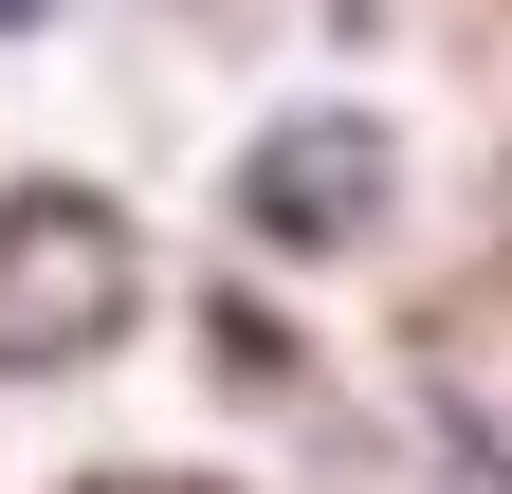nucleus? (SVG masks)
I'll return each mask as SVG.
<instances>
[{
    "mask_svg": "<svg viewBox=\"0 0 512 494\" xmlns=\"http://www.w3.org/2000/svg\"><path fill=\"white\" fill-rule=\"evenodd\" d=\"M128 293H147V257H128L110 202H74V183L0 202V366H92L128 330Z\"/></svg>",
    "mask_w": 512,
    "mask_h": 494,
    "instance_id": "nucleus-1",
    "label": "nucleus"
},
{
    "mask_svg": "<svg viewBox=\"0 0 512 494\" xmlns=\"http://www.w3.org/2000/svg\"><path fill=\"white\" fill-rule=\"evenodd\" d=\"M238 202H256V238H348V220L384 202V129L311 110V129H275V147L238 165Z\"/></svg>",
    "mask_w": 512,
    "mask_h": 494,
    "instance_id": "nucleus-2",
    "label": "nucleus"
},
{
    "mask_svg": "<svg viewBox=\"0 0 512 494\" xmlns=\"http://www.w3.org/2000/svg\"><path fill=\"white\" fill-rule=\"evenodd\" d=\"M92 494H183V476H92Z\"/></svg>",
    "mask_w": 512,
    "mask_h": 494,
    "instance_id": "nucleus-3",
    "label": "nucleus"
},
{
    "mask_svg": "<svg viewBox=\"0 0 512 494\" xmlns=\"http://www.w3.org/2000/svg\"><path fill=\"white\" fill-rule=\"evenodd\" d=\"M0 19H19V0H0Z\"/></svg>",
    "mask_w": 512,
    "mask_h": 494,
    "instance_id": "nucleus-4",
    "label": "nucleus"
}]
</instances>
